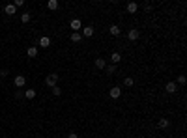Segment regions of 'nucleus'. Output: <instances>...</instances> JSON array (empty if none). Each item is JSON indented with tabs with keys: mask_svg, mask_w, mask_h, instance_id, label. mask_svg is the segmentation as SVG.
Instances as JSON below:
<instances>
[{
	"mask_svg": "<svg viewBox=\"0 0 187 138\" xmlns=\"http://www.w3.org/2000/svg\"><path fill=\"white\" fill-rule=\"evenodd\" d=\"M105 71H107V73H109V75H114V71H116V65H114V64L107 65V67H105Z\"/></svg>",
	"mask_w": 187,
	"mask_h": 138,
	"instance_id": "obj_20",
	"label": "nucleus"
},
{
	"mask_svg": "<svg viewBox=\"0 0 187 138\" xmlns=\"http://www.w3.org/2000/svg\"><path fill=\"white\" fill-rule=\"evenodd\" d=\"M138 37H140V32H138L137 28H131L129 32H127V39H129V41H137Z\"/></svg>",
	"mask_w": 187,
	"mask_h": 138,
	"instance_id": "obj_2",
	"label": "nucleus"
},
{
	"mask_svg": "<svg viewBox=\"0 0 187 138\" xmlns=\"http://www.w3.org/2000/svg\"><path fill=\"white\" fill-rule=\"evenodd\" d=\"M169 125H170V121L166 120V118H161V120L157 121V127L159 129H169Z\"/></svg>",
	"mask_w": 187,
	"mask_h": 138,
	"instance_id": "obj_10",
	"label": "nucleus"
},
{
	"mask_svg": "<svg viewBox=\"0 0 187 138\" xmlns=\"http://www.w3.org/2000/svg\"><path fill=\"white\" fill-rule=\"evenodd\" d=\"M67 138H79V135H77V133H69V135H67Z\"/></svg>",
	"mask_w": 187,
	"mask_h": 138,
	"instance_id": "obj_26",
	"label": "nucleus"
},
{
	"mask_svg": "<svg viewBox=\"0 0 187 138\" xmlns=\"http://www.w3.org/2000/svg\"><path fill=\"white\" fill-rule=\"evenodd\" d=\"M25 97H26V99H34V97H36V90H26Z\"/></svg>",
	"mask_w": 187,
	"mask_h": 138,
	"instance_id": "obj_18",
	"label": "nucleus"
},
{
	"mask_svg": "<svg viewBox=\"0 0 187 138\" xmlns=\"http://www.w3.org/2000/svg\"><path fill=\"white\" fill-rule=\"evenodd\" d=\"M178 84H182V86L185 84V77H184V75H180V77H178Z\"/></svg>",
	"mask_w": 187,
	"mask_h": 138,
	"instance_id": "obj_23",
	"label": "nucleus"
},
{
	"mask_svg": "<svg viewBox=\"0 0 187 138\" xmlns=\"http://www.w3.org/2000/svg\"><path fill=\"white\" fill-rule=\"evenodd\" d=\"M51 90H53V95H54V97H58V95L62 93V90L58 88V86H54V88H51Z\"/></svg>",
	"mask_w": 187,
	"mask_h": 138,
	"instance_id": "obj_22",
	"label": "nucleus"
},
{
	"mask_svg": "<svg viewBox=\"0 0 187 138\" xmlns=\"http://www.w3.org/2000/svg\"><path fill=\"white\" fill-rule=\"evenodd\" d=\"M109 95L112 97V99H118V97L122 95V88H118V86H114V88L109 90Z\"/></svg>",
	"mask_w": 187,
	"mask_h": 138,
	"instance_id": "obj_4",
	"label": "nucleus"
},
{
	"mask_svg": "<svg viewBox=\"0 0 187 138\" xmlns=\"http://www.w3.org/2000/svg\"><path fill=\"white\" fill-rule=\"evenodd\" d=\"M26 54H28V58H36L38 56V47H28V49H26Z\"/></svg>",
	"mask_w": 187,
	"mask_h": 138,
	"instance_id": "obj_12",
	"label": "nucleus"
},
{
	"mask_svg": "<svg viewBox=\"0 0 187 138\" xmlns=\"http://www.w3.org/2000/svg\"><path fill=\"white\" fill-rule=\"evenodd\" d=\"M125 10H127V13H131V15H133V13H137L138 4H137V2H129V4L125 6Z\"/></svg>",
	"mask_w": 187,
	"mask_h": 138,
	"instance_id": "obj_7",
	"label": "nucleus"
},
{
	"mask_svg": "<svg viewBox=\"0 0 187 138\" xmlns=\"http://www.w3.org/2000/svg\"><path fill=\"white\" fill-rule=\"evenodd\" d=\"M133 82H135V80H133L131 77H125V78H124V86H127V88H131V86H133Z\"/></svg>",
	"mask_w": 187,
	"mask_h": 138,
	"instance_id": "obj_21",
	"label": "nucleus"
},
{
	"mask_svg": "<svg viewBox=\"0 0 187 138\" xmlns=\"http://www.w3.org/2000/svg\"><path fill=\"white\" fill-rule=\"evenodd\" d=\"M94 64H95V67H97V69H105L107 67V62L103 60V58H95Z\"/></svg>",
	"mask_w": 187,
	"mask_h": 138,
	"instance_id": "obj_11",
	"label": "nucleus"
},
{
	"mask_svg": "<svg viewBox=\"0 0 187 138\" xmlns=\"http://www.w3.org/2000/svg\"><path fill=\"white\" fill-rule=\"evenodd\" d=\"M25 84H26V77L25 75H17V77H15V86H17V88H23Z\"/></svg>",
	"mask_w": 187,
	"mask_h": 138,
	"instance_id": "obj_6",
	"label": "nucleus"
},
{
	"mask_svg": "<svg viewBox=\"0 0 187 138\" xmlns=\"http://www.w3.org/2000/svg\"><path fill=\"white\" fill-rule=\"evenodd\" d=\"M56 82H58V75H56V73H51V75H47V78H45V84L49 86V88H54V86H56Z\"/></svg>",
	"mask_w": 187,
	"mask_h": 138,
	"instance_id": "obj_1",
	"label": "nucleus"
},
{
	"mask_svg": "<svg viewBox=\"0 0 187 138\" xmlns=\"http://www.w3.org/2000/svg\"><path fill=\"white\" fill-rule=\"evenodd\" d=\"M109 32H110V35H120L122 30H120V26H118V24H112V26L109 28Z\"/></svg>",
	"mask_w": 187,
	"mask_h": 138,
	"instance_id": "obj_13",
	"label": "nucleus"
},
{
	"mask_svg": "<svg viewBox=\"0 0 187 138\" xmlns=\"http://www.w3.org/2000/svg\"><path fill=\"white\" fill-rule=\"evenodd\" d=\"M4 11H6L8 15H15V11H17V7H15L13 4H8V6L4 7Z\"/></svg>",
	"mask_w": 187,
	"mask_h": 138,
	"instance_id": "obj_14",
	"label": "nucleus"
},
{
	"mask_svg": "<svg viewBox=\"0 0 187 138\" xmlns=\"http://www.w3.org/2000/svg\"><path fill=\"white\" fill-rule=\"evenodd\" d=\"M144 11H152V4H144Z\"/></svg>",
	"mask_w": 187,
	"mask_h": 138,
	"instance_id": "obj_25",
	"label": "nucleus"
},
{
	"mask_svg": "<svg viewBox=\"0 0 187 138\" xmlns=\"http://www.w3.org/2000/svg\"><path fill=\"white\" fill-rule=\"evenodd\" d=\"M30 19H32V15L28 13V11H25V13H23V15H21V21H23V22H28V21H30Z\"/></svg>",
	"mask_w": 187,
	"mask_h": 138,
	"instance_id": "obj_19",
	"label": "nucleus"
},
{
	"mask_svg": "<svg viewBox=\"0 0 187 138\" xmlns=\"http://www.w3.org/2000/svg\"><path fill=\"white\" fill-rule=\"evenodd\" d=\"M58 6H60L58 0H49V2H47V7H49V10H58Z\"/></svg>",
	"mask_w": 187,
	"mask_h": 138,
	"instance_id": "obj_17",
	"label": "nucleus"
},
{
	"mask_svg": "<svg viewBox=\"0 0 187 138\" xmlns=\"http://www.w3.org/2000/svg\"><path fill=\"white\" fill-rule=\"evenodd\" d=\"M69 26H71V30H73V32H77V30H81V28H82V22L79 21V19H71Z\"/></svg>",
	"mask_w": 187,
	"mask_h": 138,
	"instance_id": "obj_5",
	"label": "nucleus"
},
{
	"mask_svg": "<svg viewBox=\"0 0 187 138\" xmlns=\"http://www.w3.org/2000/svg\"><path fill=\"white\" fill-rule=\"evenodd\" d=\"M23 4H25V2H23V0H15V2H13V6H15V7H21Z\"/></svg>",
	"mask_w": 187,
	"mask_h": 138,
	"instance_id": "obj_24",
	"label": "nucleus"
},
{
	"mask_svg": "<svg viewBox=\"0 0 187 138\" xmlns=\"http://www.w3.org/2000/svg\"><path fill=\"white\" fill-rule=\"evenodd\" d=\"M165 90H166V93H176V90H178L176 82H169V84L165 86Z\"/></svg>",
	"mask_w": 187,
	"mask_h": 138,
	"instance_id": "obj_9",
	"label": "nucleus"
},
{
	"mask_svg": "<svg viewBox=\"0 0 187 138\" xmlns=\"http://www.w3.org/2000/svg\"><path fill=\"white\" fill-rule=\"evenodd\" d=\"M39 45H41V49H47V47L51 45V39L47 37V35H41V37H39Z\"/></svg>",
	"mask_w": 187,
	"mask_h": 138,
	"instance_id": "obj_8",
	"label": "nucleus"
},
{
	"mask_svg": "<svg viewBox=\"0 0 187 138\" xmlns=\"http://www.w3.org/2000/svg\"><path fill=\"white\" fill-rule=\"evenodd\" d=\"M120 60H122V54H120V52H112V54H110V62H112L114 65H116Z\"/></svg>",
	"mask_w": 187,
	"mask_h": 138,
	"instance_id": "obj_15",
	"label": "nucleus"
},
{
	"mask_svg": "<svg viewBox=\"0 0 187 138\" xmlns=\"http://www.w3.org/2000/svg\"><path fill=\"white\" fill-rule=\"evenodd\" d=\"M81 39H82L81 32H71V41H73V43H79Z\"/></svg>",
	"mask_w": 187,
	"mask_h": 138,
	"instance_id": "obj_16",
	"label": "nucleus"
},
{
	"mask_svg": "<svg viewBox=\"0 0 187 138\" xmlns=\"http://www.w3.org/2000/svg\"><path fill=\"white\" fill-rule=\"evenodd\" d=\"M81 30H82V32H81L82 37H92L94 32H95V30H94V26H84V28H81Z\"/></svg>",
	"mask_w": 187,
	"mask_h": 138,
	"instance_id": "obj_3",
	"label": "nucleus"
}]
</instances>
